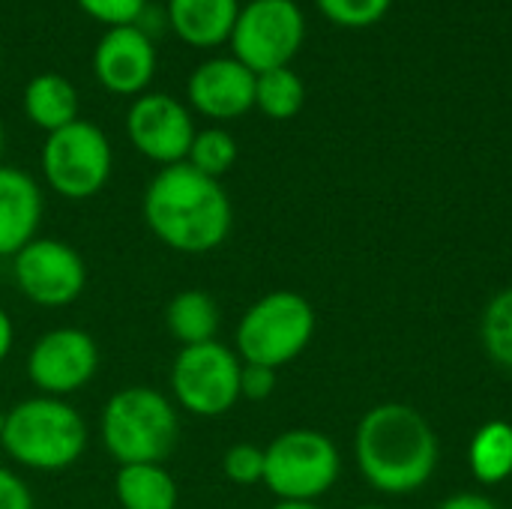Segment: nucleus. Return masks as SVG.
I'll return each instance as SVG.
<instances>
[{
  "instance_id": "1",
  "label": "nucleus",
  "mask_w": 512,
  "mask_h": 509,
  "mask_svg": "<svg viewBox=\"0 0 512 509\" xmlns=\"http://www.w3.org/2000/svg\"><path fill=\"white\" fill-rule=\"evenodd\" d=\"M141 213L150 234L180 255L219 249L234 225V207L219 180L204 177L189 162L165 165L147 183Z\"/></svg>"
},
{
  "instance_id": "2",
  "label": "nucleus",
  "mask_w": 512,
  "mask_h": 509,
  "mask_svg": "<svg viewBox=\"0 0 512 509\" xmlns=\"http://www.w3.org/2000/svg\"><path fill=\"white\" fill-rule=\"evenodd\" d=\"M354 453L366 483L384 495L423 489L438 465V438L429 420L402 402H384L363 414Z\"/></svg>"
},
{
  "instance_id": "3",
  "label": "nucleus",
  "mask_w": 512,
  "mask_h": 509,
  "mask_svg": "<svg viewBox=\"0 0 512 509\" xmlns=\"http://www.w3.org/2000/svg\"><path fill=\"white\" fill-rule=\"evenodd\" d=\"M87 438L84 417L66 399L36 393L6 411L0 447L24 471L60 474L84 456Z\"/></svg>"
},
{
  "instance_id": "4",
  "label": "nucleus",
  "mask_w": 512,
  "mask_h": 509,
  "mask_svg": "<svg viewBox=\"0 0 512 509\" xmlns=\"http://www.w3.org/2000/svg\"><path fill=\"white\" fill-rule=\"evenodd\" d=\"M99 438L105 453L120 465H162L180 438L177 405L153 387H123L108 396L99 414Z\"/></svg>"
},
{
  "instance_id": "5",
  "label": "nucleus",
  "mask_w": 512,
  "mask_h": 509,
  "mask_svg": "<svg viewBox=\"0 0 512 509\" xmlns=\"http://www.w3.org/2000/svg\"><path fill=\"white\" fill-rule=\"evenodd\" d=\"M312 336V303L297 291H270L243 312L234 333V351L243 363L279 372L309 348Z\"/></svg>"
},
{
  "instance_id": "6",
  "label": "nucleus",
  "mask_w": 512,
  "mask_h": 509,
  "mask_svg": "<svg viewBox=\"0 0 512 509\" xmlns=\"http://www.w3.org/2000/svg\"><path fill=\"white\" fill-rule=\"evenodd\" d=\"M39 165L54 195L66 201H87L111 180L114 150L96 123L78 117L75 123L45 135Z\"/></svg>"
},
{
  "instance_id": "7",
  "label": "nucleus",
  "mask_w": 512,
  "mask_h": 509,
  "mask_svg": "<svg viewBox=\"0 0 512 509\" xmlns=\"http://www.w3.org/2000/svg\"><path fill=\"white\" fill-rule=\"evenodd\" d=\"M342 471L336 444L318 429H288L264 447V486L279 501H318Z\"/></svg>"
},
{
  "instance_id": "8",
  "label": "nucleus",
  "mask_w": 512,
  "mask_h": 509,
  "mask_svg": "<svg viewBox=\"0 0 512 509\" xmlns=\"http://www.w3.org/2000/svg\"><path fill=\"white\" fill-rule=\"evenodd\" d=\"M243 360L222 342L180 348L171 363V402L201 420L225 417L240 402Z\"/></svg>"
},
{
  "instance_id": "9",
  "label": "nucleus",
  "mask_w": 512,
  "mask_h": 509,
  "mask_svg": "<svg viewBox=\"0 0 512 509\" xmlns=\"http://www.w3.org/2000/svg\"><path fill=\"white\" fill-rule=\"evenodd\" d=\"M306 36V18L294 0H249L231 30L234 57L255 75L288 66Z\"/></svg>"
},
{
  "instance_id": "10",
  "label": "nucleus",
  "mask_w": 512,
  "mask_h": 509,
  "mask_svg": "<svg viewBox=\"0 0 512 509\" xmlns=\"http://www.w3.org/2000/svg\"><path fill=\"white\" fill-rule=\"evenodd\" d=\"M12 261L15 288L42 309L72 306L87 288V264L66 240L36 237Z\"/></svg>"
},
{
  "instance_id": "11",
  "label": "nucleus",
  "mask_w": 512,
  "mask_h": 509,
  "mask_svg": "<svg viewBox=\"0 0 512 509\" xmlns=\"http://www.w3.org/2000/svg\"><path fill=\"white\" fill-rule=\"evenodd\" d=\"M24 366L39 396L69 399L96 378L99 348L81 327H54L30 345Z\"/></svg>"
},
{
  "instance_id": "12",
  "label": "nucleus",
  "mask_w": 512,
  "mask_h": 509,
  "mask_svg": "<svg viewBox=\"0 0 512 509\" xmlns=\"http://www.w3.org/2000/svg\"><path fill=\"white\" fill-rule=\"evenodd\" d=\"M195 132L189 105L168 93H141L126 111V135L132 147L162 168L186 162Z\"/></svg>"
},
{
  "instance_id": "13",
  "label": "nucleus",
  "mask_w": 512,
  "mask_h": 509,
  "mask_svg": "<svg viewBox=\"0 0 512 509\" xmlns=\"http://www.w3.org/2000/svg\"><path fill=\"white\" fill-rule=\"evenodd\" d=\"M93 75L114 96L147 93L156 75V48L144 27H108L93 48Z\"/></svg>"
},
{
  "instance_id": "14",
  "label": "nucleus",
  "mask_w": 512,
  "mask_h": 509,
  "mask_svg": "<svg viewBox=\"0 0 512 509\" xmlns=\"http://www.w3.org/2000/svg\"><path fill=\"white\" fill-rule=\"evenodd\" d=\"M186 99L210 120H237L255 108V72L237 57L204 60L186 81Z\"/></svg>"
},
{
  "instance_id": "15",
  "label": "nucleus",
  "mask_w": 512,
  "mask_h": 509,
  "mask_svg": "<svg viewBox=\"0 0 512 509\" xmlns=\"http://www.w3.org/2000/svg\"><path fill=\"white\" fill-rule=\"evenodd\" d=\"M45 198L39 183L12 165L0 162V258L18 255L39 237Z\"/></svg>"
},
{
  "instance_id": "16",
  "label": "nucleus",
  "mask_w": 512,
  "mask_h": 509,
  "mask_svg": "<svg viewBox=\"0 0 512 509\" xmlns=\"http://www.w3.org/2000/svg\"><path fill=\"white\" fill-rule=\"evenodd\" d=\"M240 0H168V24L192 48H216L231 39Z\"/></svg>"
},
{
  "instance_id": "17",
  "label": "nucleus",
  "mask_w": 512,
  "mask_h": 509,
  "mask_svg": "<svg viewBox=\"0 0 512 509\" xmlns=\"http://www.w3.org/2000/svg\"><path fill=\"white\" fill-rule=\"evenodd\" d=\"M24 114L45 135L78 120V90L57 72H39L24 87Z\"/></svg>"
},
{
  "instance_id": "18",
  "label": "nucleus",
  "mask_w": 512,
  "mask_h": 509,
  "mask_svg": "<svg viewBox=\"0 0 512 509\" xmlns=\"http://www.w3.org/2000/svg\"><path fill=\"white\" fill-rule=\"evenodd\" d=\"M219 324H222L219 303L201 288L177 291L165 306V327L177 339L180 348L213 342L219 333Z\"/></svg>"
},
{
  "instance_id": "19",
  "label": "nucleus",
  "mask_w": 512,
  "mask_h": 509,
  "mask_svg": "<svg viewBox=\"0 0 512 509\" xmlns=\"http://www.w3.org/2000/svg\"><path fill=\"white\" fill-rule=\"evenodd\" d=\"M114 495L123 509H177L180 492L165 465H120Z\"/></svg>"
},
{
  "instance_id": "20",
  "label": "nucleus",
  "mask_w": 512,
  "mask_h": 509,
  "mask_svg": "<svg viewBox=\"0 0 512 509\" xmlns=\"http://www.w3.org/2000/svg\"><path fill=\"white\" fill-rule=\"evenodd\" d=\"M471 471L480 483L495 486L512 474V426L504 420H492L471 438L468 447Z\"/></svg>"
},
{
  "instance_id": "21",
  "label": "nucleus",
  "mask_w": 512,
  "mask_h": 509,
  "mask_svg": "<svg viewBox=\"0 0 512 509\" xmlns=\"http://www.w3.org/2000/svg\"><path fill=\"white\" fill-rule=\"evenodd\" d=\"M303 102H306V87L291 66H279L255 75V108L270 120L297 117Z\"/></svg>"
},
{
  "instance_id": "22",
  "label": "nucleus",
  "mask_w": 512,
  "mask_h": 509,
  "mask_svg": "<svg viewBox=\"0 0 512 509\" xmlns=\"http://www.w3.org/2000/svg\"><path fill=\"white\" fill-rule=\"evenodd\" d=\"M237 141L228 129H219V126H210V129H201L195 132L192 138V147H189V156L186 162L201 171L204 177H213L219 180L222 174H228L237 162Z\"/></svg>"
},
{
  "instance_id": "23",
  "label": "nucleus",
  "mask_w": 512,
  "mask_h": 509,
  "mask_svg": "<svg viewBox=\"0 0 512 509\" xmlns=\"http://www.w3.org/2000/svg\"><path fill=\"white\" fill-rule=\"evenodd\" d=\"M483 345L495 363L512 369V288L501 291L483 315Z\"/></svg>"
},
{
  "instance_id": "24",
  "label": "nucleus",
  "mask_w": 512,
  "mask_h": 509,
  "mask_svg": "<svg viewBox=\"0 0 512 509\" xmlns=\"http://www.w3.org/2000/svg\"><path fill=\"white\" fill-rule=\"evenodd\" d=\"M315 3L333 24L351 30L378 24L393 6V0H315Z\"/></svg>"
},
{
  "instance_id": "25",
  "label": "nucleus",
  "mask_w": 512,
  "mask_h": 509,
  "mask_svg": "<svg viewBox=\"0 0 512 509\" xmlns=\"http://www.w3.org/2000/svg\"><path fill=\"white\" fill-rule=\"evenodd\" d=\"M222 471L234 486L264 483V450L255 444H234L222 456Z\"/></svg>"
},
{
  "instance_id": "26",
  "label": "nucleus",
  "mask_w": 512,
  "mask_h": 509,
  "mask_svg": "<svg viewBox=\"0 0 512 509\" xmlns=\"http://www.w3.org/2000/svg\"><path fill=\"white\" fill-rule=\"evenodd\" d=\"M93 21L105 27H123V24H138L147 0H75Z\"/></svg>"
},
{
  "instance_id": "27",
  "label": "nucleus",
  "mask_w": 512,
  "mask_h": 509,
  "mask_svg": "<svg viewBox=\"0 0 512 509\" xmlns=\"http://www.w3.org/2000/svg\"><path fill=\"white\" fill-rule=\"evenodd\" d=\"M273 390H276V369L243 363V372H240V399L264 402V399L273 396Z\"/></svg>"
},
{
  "instance_id": "28",
  "label": "nucleus",
  "mask_w": 512,
  "mask_h": 509,
  "mask_svg": "<svg viewBox=\"0 0 512 509\" xmlns=\"http://www.w3.org/2000/svg\"><path fill=\"white\" fill-rule=\"evenodd\" d=\"M0 509H36L27 483L3 465H0Z\"/></svg>"
},
{
  "instance_id": "29",
  "label": "nucleus",
  "mask_w": 512,
  "mask_h": 509,
  "mask_svg": "<svg viewBox=\"0 0 512 509\" xmlns=\"http://www.w3.org/2000/svg\"><path fill=\"white\" fill-rule=\"evenodd\" d=\"M438 509H501L495 501L483 498V495H474V492H465V495H453L447 498Z\"/></svg>"
},
{
  "instance_id": "30",
  "label": "nucleus",
  "mask_w": 512,
  "mask_h": 509,
  "mask_svg": "<svg viewBox=\"0 0 512 509\" xmlns=\"http://www.w3.org/2000/svg\"><path fill=\"white\" fill-rule=\"evenodd\" d=\"M12 345H15V324H12L9 312L0 306V363L12 354Z\"/></svg>"
},
{
  "instance_id": "31",
  "label": "nucleus",
  "mask_w": 512,
  "mask_h": 509,
  "mask_svg": "<svg viewBox=\"0 0 512 509\" xmlns=\"http://www.w3.org/2000/svg\"><path fill=\"white\" fill-rule=\"evenodd\" d=\"M273 509H321L315 501H279Z\"/></svg>"
},
{
  "instance_id": "32",
  "label": "nucleus",
  "mask_w": 512,
  "mask_h": 509,
  "mask_svg": "<svg viewBox=\"0 0 512 509\" xmlns=\"http://www.w3.org/2000/svg\"><path fill=\"white\" fill-rule=\"evenodd\" d=\"M3 144H6V135H3V123H0V156H3Z\"/></svg>"
},
{
  "instance_id": "33",
  "label": "nucleus",
  "mask_w": 512,
  "mask_h": 509,
  "mask_svg": "<svg viewBox=\"0 0 512 509\" xmlns=\"http://www.w3.org/2000/svg\"><path fill=\"white\" fill-rule=\"evenodd\" d=\"M3 420H6V411H0V441H3Z\"/></svg>"
},
{
  "instance_id": "34",
  "label": "nucleus",
  "mask_w": 512,
  "mask_h": 509,
  "mask_svg": "<svg viewBox=\"0 0 512 509\" xmlns=\"http://www.w3.org/2000/svg\"><path fill=\"white\" fill-rule=\"evenodd\" d=\"M360 509H384V507H360Z\"/></svg>"
}]
</instances>
